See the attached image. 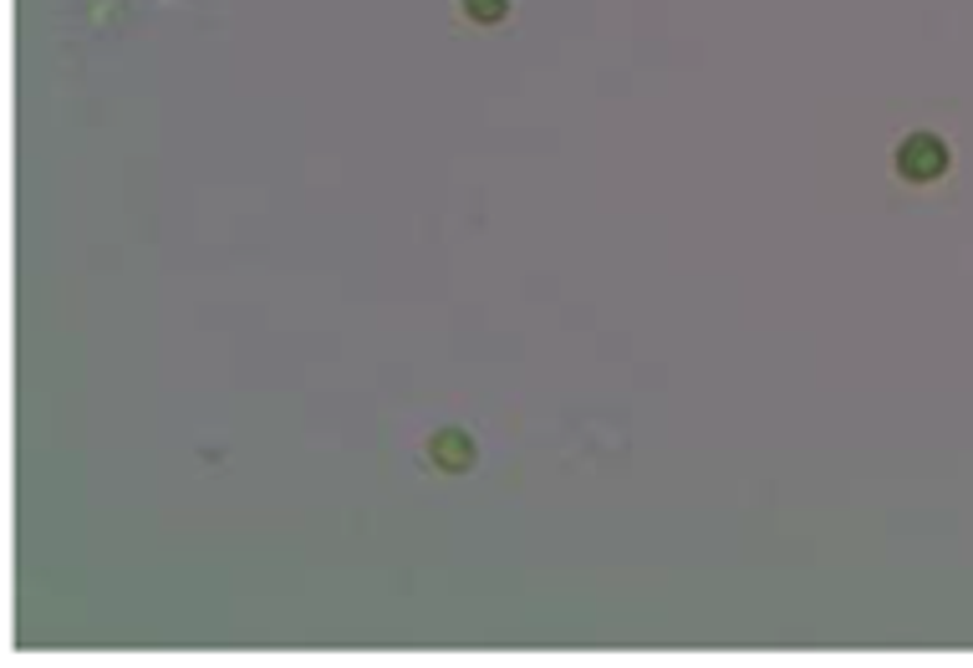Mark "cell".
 <instances>
[{"mask_svg":"<svg viewBox=\"0 0 973 668\" xmlns=\"http://www.w3.org/2000/svg\"><path fill=\"white\" fill-rule=\"evenodd\" d=\"M897 164H902V174H908V179H938L943 168H948V153H943L938 138L918 134V138H908V143H902Z\"/></svg>","mask_w":973,"mask_h":668,"instance_id":"1","label":"cell"},{"mask_svg":"<svg viewBox=\"0 0 973 668\" xmlns=\"http://www.w3.org/2000/svg\"><path fill=\"white\" fill-rule=\"evenodd\" d=\"M505 5L500 0H469V16H500Z\"/></svg>","mask_w":973,"mask_h":668,"instance_id":"2","label":"cell"}]
</instances>
